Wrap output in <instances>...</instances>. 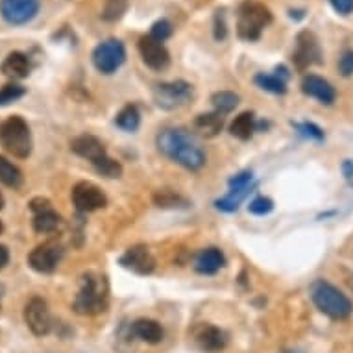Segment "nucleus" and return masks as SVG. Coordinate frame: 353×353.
Returning a JSON list of instances; mask_svg holds the SVG:
<instances>
[{
  "label": "nucleus",
  "mask_w": 353,
  "mask_h": 353,
  "mask_svg": "<svg viewBox=\"0 0 353 353\" xmlns=\"http://www.w3.org/2000/svg\"><path fill=\"white\" fill-rule=\"evenodd\" d=\"M294 126L298 132H301V134L307 135V137H311V139H324V132H322L316 124H313V122H303V124H294Z\"/></svg>",
  "instance_id": "c9c22d12"
},
{
  "label": "nucleus",
  "mask_w": 353,
  "mask_h": 353,
  "mask_svg": "<svg viewBox=\"0 0 353 353\" xmlns=\"http://www.w3.org/2000/svg\"><path fill=\"white\" fill-rule=\"evenodd\" d=\"M272 23V13L259 2H244L239 8L237 34L244 41H257L261 32Z\"/></svg>",
  "instance_id": "39448f33"
},
{
  "label": "nucleus",
  "mask_w": 353,
  "mask_h": 353,
  "mask_svg": "<svg viewBox=\"0 0 353 353\" xmlns=\"http://www.w3.org/2000/svg\"><path fill=\"white\" fill-rule=\"evenodd\" d=\"M32 65H30V58L23 52H10L6 59L0 65V72L8 76L10 80H23L30 74Z\"/></svg>",
  "instance_id": "f3484780"
},
{
  "label": "nucleus",
  "mask_w": 353,
  "mask_h": 353,
  "mask_svg": "<svg viewBox=\"0 0 353 353\" xmlns=\"http://www.w3.org/2000/svg\"><path fill=\"white\" fill-rule=\"evenodd\" d=\"M94 69L102 74H113L126 61V48L119 39H105L93 50Z\"/></svg>",
  "instance_id": "0eeeda50"
},
{
  "label": "nucleus",
  "mask_w": 353,
  "mask_h": 353,
  "mask_svg": "<svg viewBox=\"0 0 353 353\" xmlns=\"http://www.w3.org/2000/svg\"><path fill=\"white\" fill-rule=\"evenodd\" d=\"M330 4L339 15H350V13H353V0H330Z\"/></svg>",
  "instance_id": "58836bf2"
},
{
  "label": "nucleus",
  "mask_w": 353,
  "mask_h": 353,
  "mask_svg": "<svg viewBox=\"0 0 353 353\" xmlns=\"http://www.w3.org/2000/svg\"><path fill=\"white\" fill-rule=\"evenodd\" d=\"M301 91L307 97L319 100L320 104L331 105L336 100L335 87L331 85L330 81L316 74L303 76V80H301Z\"/></svg>",
  "instance_id": "2eb2a0df"
},
{
  "label": "nucleus",
  "mask_w": 353,
  "mask_h": 353,
  "mask_svg": "<svg viewBox=\"0 0 353 353\" xmlns=\"http://www.w3.org/2000/svg\"><path fill=\"white\" fill-rule=\"evenodd\" d=\"M8 263H10V252L4 244H0V270L6 268Z\"/></svg>",
  "instance_id": "ea45409f"
},
{
  "label": "nucleus",
  "mask_w": 353,
  "mask_h": 353,
  "mask_svg": "<svg viewBox=\"0 0 353 353\" xmlns=\"http://www.w3.org/2000/svg\"><path fill=\"white\" fill-rule=\"evenodd\" d=\"M4 203L6 202H4V196H2V192H0V209L4 208Z\"/></svg>",
  "instance_id": "37998d69"
},
{
  "label": "nucleus",
  "mask_w": 353,
  "mask_h": 353,
  "mask_svg": "<svg viewBox=\"0 0 353 353\" xmlns=\"http://www.w3.org/2000/svg\"><path fill=\"white\" fill-rule=\"evenodd\" d=\"M194 97V89L191 83L183 80L167 81V83H159L154 89V102L157 108L165 111H174L185 108Z\"/></svg>",
  "instance_id": "423d86ee"
},
{
  "label": "nucleus",
  "mask_w": 353,
  "mask_h": 353,
  "mask_svg": "<svg viewBox=\"0 0 353 353\" xmlns=\"http://www.w3.org/2000/svg\"><path fill=\"white\" fill-rule=\"evenodd\" d=\"M132 335L137 336L139 341L148 342V344H157V342L163 341L165 331H163L161 324L156 322V320L139 319L132 324Z\"/></svg>",
  "instance_id": "aec40b11"
},
{
  "label": "nucleus",
  "mask_w": 353,
  "mask_h": 353,
  "mask_svg": "<svg viewBox=\"0 0 353 353\" xmlns=\"http://www.w3.org/2000/svg\"><path fill=\"white\" fill-rule=\"evenodd\" d=\"M32 226H34V232L39 235H50L61 226V216L54 211V208L43 209V211L34 213Z\"/></svg>",
  "instance_id": "412c9836"
},
{
  "label": "nucleus",
  "mask_w": 353,
  "mask_h": 353,
  "mask_svg": "<svg viewBox=\"0 0 353 353\" xmlns=\"http://www.w3.org/2000/svg\"><path fill=\"white\" fill-rule=\"evenodd\" d=\"M342 170H344V174H346V178H352L353 176L352 161H344V165H342Z\"/></svg>",
  "instance_id": "a19ab883"
},
{
  "label": "nucleus",
  "mask_w": 353,
  "mask_h": 353,
  "mask_svg": "<svg viewBox=\"0 0 353 353\" xmlns=\"http://www.w3.org/2000/svg\"><path fill=\"white\" fill-rule=\"evenodd\" d=\"M24 322L28 325V330L35 336H45L52 331V316H50V309H48L47 301L34 296L26 301L23 311Z\"/></svg>",
  "instance_id": "6e6552de"
},
{
  "label": "nucleus",
  "mask_w": 353,
  "mask_h": 353,
  "mask_svg": "<svg viewBox=\"0 0 353 353\" xmlns=\"http://www.w3.org/2000/svg\"><path fill=\"white\" fill-rule=\"evenodd\" d=\"M292 61L300 70L309 69L311 65L322 63V50H320L319 39L313 32H300L296 37V50L292 54Z\"/></svg>",
  "instance_id": "9b49d317"
},
{
  "label": "nucleus",
  "mask_w": 353,
  "mask_h": 353,
  "mask_svg": "<svg viewBox=\"0 0 353 353\" xmlns=\"http://www.w3.org/2000/svg\"><path fill=\"white\" fill-rule=\"evenodd\" d=\"M121 265L134 274L148 276L156 270V257L152 255L148 246L137 244V246H132L124 252V255L121 257Z\"/></svg>",
  "instance_id": "ddd939ff"
},
{
  "label": "nucleus",
  "mask_w": 353,
  "mask_h": 353,
  "mask_svg": "<svg viewBox=\"0 0 353 353\" xmlns=\"http://www.w3.org/2000/svg\"><path fill=\"white\" fill-rule=\"evenodd\" d=\"M24 94H26V89L23 85L15 83V81L2 85L0 87V108L10 105L12 102H17L19 99H23Z\"/></svg>",
  "instance_id": "7c9ffc66"
},
{
  "label": "nucleus",
  "mask_w": 353,
  "mask_h": 353,
  "mask_svg": "<svg viewBox=\"0 0 353 353\" xmlns=\"http://www.w3.org/2000/svg\"><path fill=\"white\" fill-rule=\"evenodd\" d=\"M139 52L146 67H150L152 70H165L170 65V54L167 47L150 35H145L139 39Z\"/></svg>",
  "instance_id": "4468645a"
},
{
  "label": "nucleus",
  "mask_w": 353,
  "mask_h": 353,
  "mask_svg": "<svg viewBox=\"0 0 353 353\" xmlns=\"http://www.w3.org/2000/svg\"><path fill=\"white\" fill-rule=\"evenodd\" d=\"M339 70L344 78L353 76V50H344L339 59Z\"/></svg>",
  "instance_id": "e433bc0d"
},
{
  "label": "nucleus",
  "mask_w": 353,
  "mask_h": 353,
  "mask_svg": "<svg viewBox=\"0 0 353 353\" xmlns=\"http://www.w3.org/2000/svg\"><path fill=\"white\" fill-rule=\"evenodd\" d=\"M248 209L252 214H259V216H263V214H268L270 211H272L274 202L267 196H257L250 202Z\"/></svg>",
  "instance_id": "72a5a7b5"
},
{
  "label": "nucleus",
  "mask_w": 353,
  "mask_h": 353,
  "mask_svg": "<svg viewBox=\"0 0 353 353\" xmlns=\"http://www.w3.org/2000/svg\"><path fill=\"white\" fill-rule=\"evenodd\" d=\"M239 102H241V99H239V94H235L233 91H216V93L211 97V104H213L214 111L220 113V115L232 113V111L239 105Z\"/></svg>",
  "instance_id": "bb28decb"
},
{
  "label": "nucleus",
  "mask_w": 353,
  "mask_h": 353,
  "mask_svg": "<svg viewBox=\"0 0 353 353\" xmlns=\"http://www.w3.org/2000/svg\"><path fill=\"white\" fill-rule=\"evenodd\" d=\"M172 35V24H170V21H167V19H159V21H156V23L152 24V30H150V37H154V39L157 41H167L168 37Z\"/></svg>",
  "instance_id": "473e14b6"
},
{
  "label": "nucleus",
  "mask_w": 353,
  "mask_h": 353,
  "mask_svg": "<svg viewBox=\"0 0 353 353\" xmlns=\"http://www.w3.org/2000/svg\"><path fill=\"white\" fill-rule=\"evenodd\" d=\"M0 145L17 159H26L32 154V132L23 117L13 115L0 124Z\"/></svg>",
  "instance_id": "7ed1b4c3"
},
{
  "label": "nucleus",
  "mask_w": 353,
  "mask_h": 353,
  "mask_svg": "<svg viewBox=\"0 0 353 353\" xmlns=\"http://www.w3.org/2000/svg\"><path fill=\"white\" fill-rule=\"evenodd\" d=\"M156 145L163 156L192 172L203 168V165L208 163V156L200 143L183 128L161 130L156 137Z\"/></svg>",
  "instance_id": "f257e3e1"
},
{
  "label": "nucleus",
  "mask_w": 353,
  "mask_h": 353,
  "mask_svg": "<svg viewBox=\"0 0 353 353\" xmlns=\"http://www.w3.org/2000/svg\"><path fill=\"white\" fill-rule=\"evenodd\" d=\"M226 265V257L219 248H205L194 259V270L202 276H213Z\"/></svg>",
  "instance_id": "a211bd4d"
},
{
  "label": "nucleus",
  "mask_w": 353,
  "mask_h": 353,
  "mask_svg": "<svg viewBox=\"0 0 353 353\" xmlns=\"http://www.w3.org/2000/svg\"><path fill=\"white\" fill-rule=\"evenodd\" d=\"M70 150L74 152L76 156L83 157L87 161H91L94 165L97 161H100L102 157L108 156L102 141L97 139L94 135H80L76 139L70 141Z\"/></svg>",
  "instance_id": "dca6fc26"
},
{
  "label": "nucleus",
  "mask_w": 353,
  "mask_h": 353,
  "mask_svg": "<svg viewBox=\"0 0 353 353\" xmlns=\"http://www.w3.org/2000/svg\"><path fill=\"white\" fill-rule=\"evenodd\" d=\"M115 124L124 132H135L141 124V113L137 105L128 104L124 105L115 117Z\"/></svg>",
  "instance_id": "393cba45"
},
{
  "label": "nucleus",
  "mask_w": 353,
  "mask_h": 353,
  "mask_svg": "<svg viewBox=\"0 0 353 353\" xmlns=\"http://www.w3.org/2000/svg\"><path fill=\"white\" fill-rule=\"evenodd\" d=\"M254 81L261 89H265L268 93L274 94H285L287 93V81L283 78H279L278 74H265V72H259L255 76Z\"/></svg>",
  "instance_id": "cd10ccee"
},
{
  "label": "nucleus",
  "mask_w": 353,
  "mask_h": 353,
  "mask_svg": "<svg viewBox=\"0 0 353 353\" xmlns=\"http://www.w3.org/2000/svg\"><path fill=\"white\" fill-rule=\"evenodd\" d=\"M255 132V117L252 111H244L233 119L230 124V134L241 141H248Z\"/></svg>",
  "instance_id": "4be33fe9"
},
{
  "label": "nucleus",
  "mask_w": 353,
  "mask_h": 353,
  "mask_svg": "<svg viewBox=\"0 0 353 353\" xmlns=\"http://www.w3.org/2000/svg\"><path fill=\"white\" fill-rule=\"evenodd\" d=\"M2 294H4V287L0 285V300H2Z\"/></svg>",
  "instance_id": "c03bdc74"
},
{
  "label": "nucleus",
  "mask_w": 353,
  "mask_h": 353,
  "mask_svg": "<svg viewBox=\"0 0 353 353\" xmlns=\"http://www.w3.org/2000/svg\"><path fill=\"white\" fill-rule=\"evenodd\" d=\"M97 168V172L105 176V178H121L122 174V165L115 159H111L110 156H104L100 161H97L93 165Z\"/></svg>",
  "instance_id": "2f4dec72"
},
{
  "label": "nucleus",
  "mask_w": 353,
  "mask_h": 353,
  "mask_svg": "<svg viewBox=\"0 0 353 353\" xmlns=\"http://www.w3.org/2000/svg\"><path fill=\"white\" fill-rule=\"evenodd\" d=\"M283 353H305V352H301V350H287V352Z\"/></svg>",
  "instance_id": "79ce46f5"
},
{
  "label": "nucleus",
  "mask_w": 353,
  "mask_h": 353,
  "mask_svg": "<svg viewBox=\"0 0 353 353\" xmlns=\"http://www.w3.org/2000/svg\"><path fill=\"white\" fill-rule=\"evenodd\" d=\"M72 203L80 213H91L108 205V198L99 185L91 181H80L72 189Z\"/></svg>",
  "instance_id": "f8f14e48"
},
{
  "label": "nucleus",
  "mask_w": 353,
  "mask_h": 353,
  "mask_svg": "<svg viewBox=\"0 0 353 353\" xmlns=\"http://www.w3.org/2000/svg\"><path fill=\"white\" fill-rule=\"evenodd\" d=\"M63 257V248L58 243H43L35 246L28 255V265L39 274H52L58 268V263Z\"/></svg>",
  "instance_id": "9d476101"
},
{
  "label": "nucleus",
  "mask_w": 353,
  "mask_h": 353,
  "mask_svg": "<svg viewBox=\"0 0 353 353\" xmlns=\"http://www.w3.org/2000/svg\"><path fill=\"white\" fill-rule=\"evenodd\" d=\"M311 298L314 305L333 320H344L353 313L352 300L342 290L336 289L335 285L327 283L324 279L314 281L311 287Z\"/></svg>",
  "instance_id": "f03ea898"
},
{
  "label": "nucleus",
  "mask_w": 353,
  "mask_h": 353,
  "mask_svg": "<svg viewBox=\"0 0 353 353\" xmlns=\"http://www.w3.org/2000/svg\"><path fill=\"white\" fill-rule=\"evenodd\" d=\"M39 10V0H0V17L12 26L32 23Z\"/></svg>",
  "instance_id": "1a4fd4ad"
},
{
  "label": "nucleus",
  "mask_w": 353,
  "mask_h": 353,
  "mask_svg": "<svg viewBox=\"0 0 353 353\" xmlns=\"http://www.w3.org/2000/svg\"><path fill=\"white\" fill-rule=\"evenodd\" d=\"M105 307H108V294L102 289L99 278H94L93 274H85L81 278L80 292L72 301L74 313L81 316H94L105 311Z\"/></svg>",
  "instance_id": "20e7f679"
},
{
  "label": "nucleus",
  "mask_w": 353,
  "mask_h": 353,
  "mask_svg": "<svg viewBox=\"0 0 353 353\" xmlns=\"http://www.w3.org/2000/svg\"><path fill=\"white\" fill-rule=\"evenodd\" d=\"M252 181H254L252 172H250V170H244V172L233 176L232 180H230V189H244V187L254 185Z\"/></svg>",
  "instance_id": "4c0bfd02"
},
{
  "label": "nucleus",
  "mask_w": 353,
  "mask_h": 353,
  "mask_svg": "<svg viewBox=\"0 0 353 353\" xmlns=\"http://www.w3.org/2000/svg\"><path fill=\"white\" fill-rule=\"evenodd\" d=\"M128 4H130V0H105L102 19L108 23H115L124 17V13L128 12Z\"/></svg>",
  "instance_id": "c756f323"
},
{
  "label": "nucleus",
  "mask_w": 353,
  "mask_h": 353,
  "mask_svg": "<svg viewBox=\"0 0 353 353\" xmlns=\"http://www.w3.org/2000/svg\"><path fill=\"white\" fill-rule=\"evenodd\" d=\"M194 126L203 132L205 137H214V135L219 134L222 126H224V117L220 115V113H203V115H198L196 121H194Z\"/></svg>",
  "instance_id": "a878e982"
},
{
  "label": "nucleus",
  "mask_w": 353,
  "mask_h": 353,
  "mask_svg": "<svg viewBox=\"0 0 353 353\" xmlns=\"http://www.w3.org/2000/svg\"><path fill=\"white\" fill-rule=\"evenodd\" d=\"M196 341L205 352H220L228 344V335L216 325H202L196 333Z\"/></svg>",
  "instance_id": "6ab92c4d"
},
{
  "label": "nucleus",
  "mask_w": 353,
  "mask_h": 353,
  "mask_svg": "<svg viewBox=\"0 0 353 353\" xmlns=\"http://www.w3.org/2000/svg\"><path fill=\"white\" fill-rule=\"evenodd\" d=\"M228 35V26H226V17H224V10H216L214 15V39L224 41Z\"/></svg>",
  "instance_id": "f704fd0d"
},
{
  "label": "nucleus",
  "mask_w": 353,
  "mask_h": 353,
  "mask_svg": "<svg viewBox=\"0 0 353 353\" xmlns=\"http://www.w3.org/2000/svg\"><path fill=\"white\" fill-rule=\"evenodd\" d=\"M252 189H254V185L244 187V189H230V192H228L226 196H222L220 200H216L214 205H216V209H220V211H224V213H233V211H237L244 198L252 192Z\"/></svg>",
  "instance_id": "b1692460"
},
{
  "label": "nucleus",
  "mask_w": 353,
  "mask_h": 353,
  "mask_svg": "<svg viewBox=\"0 0 353 353\" xmlns=\"http://www.w3.org/2000/svg\"><path fill=\"white\" fill-rule=\"evenodd\" d=\"M0 183L10 187V189H19L23 185V172L17 165H13L10 159L0 156Z\"/></svg>",
  "instance_id": "5701e85b"
},
{
  "label": "nucleus",
  "mask_w": 353,
  "mask_h": 353,
  "mask_svg": "<svg viewBox=\"0 0 353 353\" xmlns=\"http://www.w3.org/2000/svg\"><path fill=\"white\" fill-rule=\"evenodd\" d=\"M154 203H156L157 208L161 209H176V208H189V202H187L185 198L178 194V192L174 191H157L154 194Z\"/></svg>",
  "instance_id": "c85d7f7f"
}]
</instances>
